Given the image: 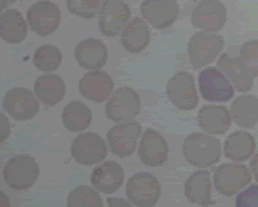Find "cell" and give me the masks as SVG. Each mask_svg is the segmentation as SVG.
Masks as SVG:
<instances>
[{"mask_svg": "<svg viewBox=\"0 0 258 207\" xmlns=\"http://www.w3.org/2000/svg\"><path fill=\"white\" fill-rule=\"evenodd\" d=\"M212 181L218 193L226 197H231L239 194L242 189H245L252 183V173H250V169L245 164L228 162L221 164L215 170Z\"/></svg>", "mask_w": 258, "mask_h": 207, "instance_id": "cell-4", "label": "cell"}, {"mask_svg": "<svg viewBox=\"0 0 258 207\" xmlns=\"http://www.w3.org/2000/svg\"><path fill=\"white\" fill-rule=\"evenodd\" d=\"M36 97L40 104H45L48 107H53L64 99L67 94V84L63 78L55 73H44L34 81Z\"/></svg>", "mask_w": 258, "mask_h": 207, "instance_id": "cell-25", "label": "cell"}, {"mask_svg": "<svg viewBox=\"0 0 258 207\" xmlns=\"http://www.w3.org/2000/svg\"><path fill=\"white\" fill-rule=\"evenodd\" d=\"M15 2H16V0H0V12L8 10Z\"/></svg>", "mask_w": 258, "mask_h": 207, "instance_id": "cell-38", "label": "cell"}, {"mask_svg": "<svg viewBox=\"0 0 258 207\" xmlns=\"http://www.w3.org/2000/svg\"><path fill=\"white\" fill-rule=\"evenodd\" d=\"M231 118L240 130H252L258 125V97L253 94H240L232 99Z\"/></svg>", "mask_w": 258, "mask_h": 207, "instance_id": "cell-24", "label": "cell"}, {"mask_svg": "<svg viewBox=\"0 0 258 207\" xmlns=\"http://www.w3.org/2000/svg\"><path fill=\"white\" fill-rule=\"evenodd\" d=\"M124 183V170L115 161H103L91 173V186L100 194H115Z\"/></svg>", "mask_w": 258, "mask_h": 207, "instance_id": "cell-19", "label": "cell"}, {"mask_svg": "<svg viewBox=\"0 0 258 207\" xmlns=\"http://www.w3.org/2000/svg\"><path fill=\"white\" fill-rule=\"evenodd\" d=\"M2 106L5 114L16 122H29L40 110V104L36 94L26 87H13V89L7 91Z\"/></svg>", "mask_w": 258, "mask_h": 207, "instance_id": "cell-13", "label": "cell"}, {"mask_svg": "<svg viewBox=\"0 0 258 207\" xmlns=\"http://www.w3.org/2000/svg\"><path fill=\"white\" fill-rule=\"evenodd\" d=\"M67 207H103L99 191L89 185H79L67 197Z\"/></svg>", "mask_w": 258, "mask_h": 207, "instance_id": "cell-30", "label": "cell"}, {"mask_svg": "<svg viewBox=\"0 0 258 207\" xmlns=\"http://www.w3.org/2000/svg\"><path fill=\"white\" fill-rule=\"evenodd\" d=\"M99 17V31L107 37H115L131 20V9L124 0H102Z\"/></svg>", "mask_w": 258, "mask_h": 207, "instance_id": "cell-14", "label": "cell"}, {"mask_svg": "<svg viewBox=\"0 0 258 207\" xmlns=\"http://www.w3.org/2000/svg\"><path fill=\"white\" fill-rule=\"evenodd\" d=\"M28 23L23 15L8 9L0 12V39L7 44H21L28 36Z\"/></svg>", "mask_w": 258, "mask_h": 207, "instance_id": "cell-26", "label": "cell"}, {"mask_svg": "<svg viewBox=\"0 0 258 207\" xmlns=\"http://www.w3.org/2000/svg\"><path fill=\"white\" fill-rule=\"evenodd\" d=\"M224 49V37L220 33L197 31L189 39L187 55L190 65L196 70H204L218 60Z\"/></svg>", "mask_w": 258, "mask_h": 207, "instance_id": "cell-2", "label": "cell"}, {"mask_svg": "<svg viewBox=\"0 0 258 207\" xmlns=\"http://www.w3.org/2000/svg\"><path fill=\"white\" fill-rule=\"evenodd\" d=\"M142 109L141 97L133 87L121 86L108 97L105 104V115L113 123L133 122L136 117H139Z\"/></svg>", "mask_w": 258, "mask_h": 207, "instance_id": "cell-5", "label": "cell"}, {"mask_svg": "<svg viewBox=\"0 0 258 207\" xmlns=\"http://www.w3.org/2000/svg\"><path fill=\"white\" fill-rule=\"evenodd\" d=\"M102 0H67V9L71 15L83 20H92L100 10Z\"/></svg>", "mask_w": 258, "mask_h": 207, "instance_id": "cell-32", "label": "cell"}, {"mask_svg": "<svg viewBox=\"0 0 258 207\" xmlns=\"http://www.w3.org/2000/svg\"><path fill=\"white\" fill-rule=\"evenodd\" d=\"M199 128L212 136H223L229 131L232 118L229 109L223 104H207L197 114Z\"/></svg>", "mask_w": 258, "mask_h": 207, "instance_id": "cell-17", "label": "cell"}, {"mask_svg": "<svg viewBox=\"0 0 258 207\" xmlns=\"http://www.w3.org/2000/svg\"><path fill=\"white\" fill-rule=\"evenodd\" d=\"M160 197V181L150 172H139L126 181V199L134 207H155Z\"/></svg>", "mask_w": 258, "mask_h": 207, "instance_id": "cell-8", "label": "cell"}, {"mask_svg": "<svg viewBox=\"0 0 258 207\" xmlns=\"http://www.w3.org/2000/svg\"><path fill=\"white\" fill-rule=\"evenodd\" d=\"M142 136V126L139 122H124V123H115L107 133V146L110 152L116 157L126 159L131 157L136 150L139 139Z\"/></svg>", "mask_w": 258, "mask_h": 207, "instance_id": "cell-10", "label": "cell"}, {"mask_svg": "<svg viewBox=\"0 0 258 207\" xmlns=\"http://www.w3.org/2000/svg\"><path fill=\"white\" fill-rule=\"evenodd\" d=\"M61 60H63L61 50L52 44L40 45L34 52V55H32V63L42 73H55L60 68Z\"/></svg>", "mask_w": 258, "mask_h": 207, "instance_id": "cell-29", "label": "cell"}, {"mask_svg": "<svg viewBox=\"0 0 258 207\" xmlns=\"http://www.w3.org/2000/svg\"><path fill=\"white\" fill-rule=\"evenodd\" d=\"M70 152L76 164L84 167H95L105 161L108 154V146L100 134L83 131L73 139Z\"/></svg>", "mask_w": 258, "mask_h": 207, "instance_id": "cell-7", "label": "cell"}, {"mask_svg": "<svg viewBox=\"0 0 258 207\" xmlns=\"http://www.w3.org/2000/svg\"><path fill=\"white\" fill-rule=\"evenodd\" d=\"M168 154H169V147H168L166 139L153 128L144 130L142 136L139 139V144H137L139 161L145 167L153 169V167L163 165L168 161Z\"/></svg>", "mask_w": 258, "mask_h": 207, "instance_id": "cell-16", "label": "cell"}, {"mask_svg": "<svg viewBox=\"0 0 258 207\" xmlns=\"http://www.w3.org/2000/svg\"><path fill=\"white\" fill-rule=\"evenodd\" d=\"M228 21V9L221 0H200L194 7L190 23L205 33H220Z\"/></svg>", "mask_w": 258, "mask_h": 207, "instance_id": "cell-12", "label": "cell"}, {"mask_svg": "<svg viewBox=\"0 0 258 207\" xmlns=\"http://www.w3.org/2000/svg\"><path fill=\"white\" fill-rule=\"evenodd\" d=\"M166 97L176 109L189 112L199 106L196 78L189 71H177L166 83Z\"/></svg>", "mask_w": 258, "mask_h": 207, "instance_id": "cell-9", "label": "cell"}, {"mask_svg": "<svg viewBox=\"0 0 258 207\" xmlns=\"http://www.w3.org/2000/svg\"><path fill=\"white\" fill-rule=\"evenodd\" d=\"M75 59L81 68L87 71L102 70L108 60V49L100 39H83L75 49Z\"/></svg>", "mask_w": 258, "mask_h": 207, "instance_id": "cell-21", "label": "cell"}, {"mask_svg": "<svg viewBox=\"0 0 258 207\" xmlns=\"http://www.w3.org/2000/svg\"><path fill=\"white\" fill-rule=\"evenodd\" d=\"M61 12L56 4L50 0H37L32 4L26 13V23L32 33L40 37H47L53 34L60 26Z\"/></svg>", "mask_w": 258, "mask_h": 207, "instance_id": "cell-11", "label": "cell"}, {"mask_svg": "<svg viewBox=\"0 0 258 207\" xmlns=\"http://www.w3.org/2000/svg\"><path fill=\"white\" fill-rule=\"evenodd\" d=\"M0 207H12V202L8 196L4 193V191H0Z\"/></svg>", "mask_w": 258, "mask_h": 207, "instance_id": "cell-37", "label": "cell"}, {"mask_svg": "<svg viewBox=\"0 0 258 207\" xmlns=\"http://www.w3.org/2000/svg\"><path fill=\"white\" fill-rule=\"evenodd\" d=\"M61 123L71 133H83L92 123V112L86 104L73 100L61 110Z\"/></svg>", "mask_w": 258, "mask_h": 207, "instance_id": "cell-28", "label": "cell"}, {"mask_svg": "<svg viewBox=\"0 0 258 207\" xmlns=\"http://www.w3.org/2000/svg\"><path fill=\"white\" fill-rule=\"evenodd\" d=\"M39 164L34 157L28 154L13 156L4 167V180L7 181V185L18 191L34 186L39 180Z\"/></svg>", "mask_w": 258, "mask_h": 207, "instance_id": "cell-6", "label": "cell"}, {"mask_svg": "<svg viewBox=\"0 0 258 207\" xmlns=\"http://www.w3.org/2000/svg\"><path fill=\"white\" fill-rule=\"evenodd\" d=\"M192 2H194V0H192ZM196 2H200V0H196Z\"/></svg>", "mask_w": 258, "mask_h": 207, "instance_id": "cell-39", "label": "cell"}, {"mask_svg": "<svg viewBox=\"0 0 258 207\" xmlns=\"http://www.w3.org/2000/svg\"><path fill=\"white\" fill-rule=\"evenodd\" d=\"M197 89L199 94L208 104H226L234 99V86L226 78L220 68L210 65L204 70H200L197 76Z\"/></svg>", "mask_w": 258, "mask_h": 207, "instance_id": "cell-3", "label": "cell"}, {"mask_svg": "<svg viewBox=\"0 0 258 207\" xmlns=\"http://www.w3.org/2000/svg\"><path fill=\"white\" fill-rule=\"evenodd\" d=\"M150 42V26L142 18H131L121 31V45L129 54H141Z\"/></svg>", "mask_w": 258, "mask_h": 207, "instance_id": "cell-27", "label": "cell"}, {"mask_svg": "<svg viewBox=\"0 0 258 207\" xmlns=\"http://www.w3.org/2000/svg\"><path fill=\"white\" fill-rule=\"evenodd\" d=\"M79 92L87 100H92L97 104L107 102L108 97L115 91V83L108 73L103 70H94L87 71V73L79 79Z\"/></svg>", "mask_w": 258, "mask_h": 207, "instance_id": "cell-18", "label": "cell"}, {"mask_svg": "<svg viewBox=\"0 0 258 207\" xmlns=\"http://www.w3.org/2000/svg\"><path fill=\"white\" fill-rule=\"evenodd\" d=\"M179 12L177 0H142L141 4V18L155 29L173 26L179 18Z\"/></svg>", "mask_w": 258, "mask_h": 207, "instance_id": "cell-15", "label": "cell"}, {"mask_svg": "<svg viewBox=\"0 0 258 207\" xmlns=\"http://www.w3.org/2000/svg\"><path fill=\"white\" fill-rule=\"evenodd\" d=\"M256 152V142L252 133L247 130L232 131L223 142V157L231 162H247Z\"/></svg>", "mask_w": 258, "mask_h": 207, "instance_id": "cell-22", "label": "cell"}, {"mask_svg": "<svg viewBox=\"0 0 258 207\" xmlns=\"http://www.w3.org/2000/svg\"><path fill=\"white\" fill-rule=\"evenodd\" d=\"M12 134V125H10V118L7 114L0 112V142H5Z\"/></svg>", "mask_w": 258, "mask_h": 207, "instance_id": "cell-34", "label": "cell"}, {"mask_svg": "<svg viewBox=\"0 0 258 207\" xmlns=\"http://www.w3.org/2000/svg\"><path fill=\"white\" fill-rule=\"evenodd\" d=\"M212 188H213L212 175H210L207 169H200L197 172H194L185 180L184 196L192 204L207 207L212 204Z\"/></svg>", "mask_w": 258, "mask_h": 207, "instance_id": "cell-23", "label": "cell"}, {"mask_svg": "<svg viewBox=\"0 0 258 207\" xmlns=\"http://www.w3.org/2000/svg\"><path fill=\"white\" fill-rule=\"evenodd\" d=\"M216 67L229 79L231 84L234 86V89L237 92L247 94L248 91H252L255 78L248 73L244 65H242L239 57H234V55L228 52H223L216 60Z\"/></svg>", "mask_w": 258, "mask_h": 207, "instance_id": "cell-20", "label": "cell"}, {"mask_svg": "<svg viewBox=\"0 0 258 207\" xmlns=\"http://www.w3.org/2000/svg\"><path fill=\"white\" fill-rule=\"evenodd\" d=\"M248 169H250V173H252V178H253L255 181H258V152H255L253 157L250 159Z\"/></svg>", "mask_w": 258, "mask_h": 207, "instance_id": "cell-36", "label": "cell"}, {"mask_svg": "<svg viewBox=\"0 0 258 207\" xmlns=\"http://www.w3.org/2000/svg\"><path fill=\"white\" fill-rule=\"evenodd\" d=\"M182 156L197 169H210L223 157V144L218 136L196 131L185 136L182 142Z\"/></svg>", "mask_w": 258, "mask_h": 207, "instance_id": "cell-1", "label": "cell"}, {"mask_svg": "<svg viewBox=\"0 0 258 207\" xmlns=\"http://www.w3.org/2000/svg\"><path fill=\"white\" fill-rule=\"evenodd\" d=\"M236 207H258V183L248 185L236 194Z\"/></svg>", "mask_w": 258, "mask_h": 207, "instance_id": "cell-33", "label": "cell"}, {"mask_svg": "<svg viewBox=\"0 0 258 207\" xmlns=\"http://www.w3.org/2000/svg\"><path fill=\"white\" fill-rule=\"evenodd\" d=\"M239 60L253 78H258V39H248L239 49Z\"/></svg>", "mask_w": 258, "mask_h": 207, "instance_id": "cell-31", "label": "cell"}, {"mask_svg": "<svg viewBox=\"0 0 258 207\" xmlns=\"http://www.w3.org/2000/svg\"><path fill=\"white\" fill-rule=\"evenodd\" d=\"M107 207H134L126 197H113L110 196L107 199Z\"/></svg>", "mask_w": 258, "mask_h": 207, "instance_id": "cell-35", "label": "cell"}]
</instances>
